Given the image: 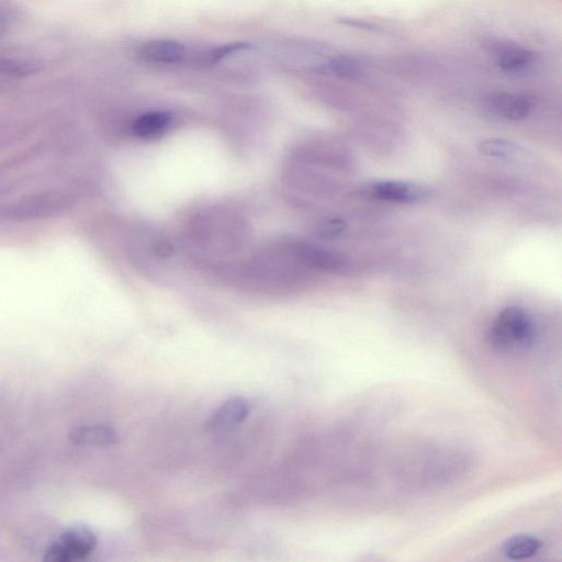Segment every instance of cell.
I'll return each instance as SVG.
<instances>
[{
  "label": "cell",
  "mask_w": 562,
  "mask_h": 562,
  "mask_svg": "<svg viewBox=\"0 0 562 562\" xmlns=\"http://www.w3.org/2000/svg\"><path fill=\"white\" fill-rule=\"evenodd\" d=\"M144 61L171 64L181 61L185 55L183 44L171 40H155L143 44L139 51Z\"/></svg>",
  "instance_id": "cell-8"
},
{
  "label": "cell",
  "mask_w": 562,
  "mask_h": 562,
  "mask_svg": "<svg viewBox=\"0 0 562 562\" xmlns=\"http://www.w3.org/2000/svg\"><path fill=\"white\" fill-rule=\"evenodd\" d=\"M535 325L528 314L516 307L502 310L491 324L488 339L494 350L516 353L527 350L535 340Z\"/></svg>",
  "instance_id": "cell-1"
},
{
  "label": "cell",
  "mask_w": 562,
  "mask_h": 562,
  "mask_svg": "<svg viewBox=\"0 0 562 562\" xmlns=\"http://www.w3.org/2000/svg\"><path fill=\"white\" fill-rule=\"evenodd\" d=\"M97 536L86 526L71 527L50 546L44 561L75 562L86 559L97 547Z\"/></svg>",
  "instance_id": "cell-2"
},
{
  "label": "cell",
  "mask_w": 562,
  "mask_h": 562,
  "mask_svg": "<svg viewBox=\"0 0 562 562\" xmlns=\"http://www.w3.org/2000/svg\"><path fill=\"white\" fill-rule=\"evenodd\" d=\"M542 543L531 535H515L503 545V554L511 560H526L538 554Z\"/></svg>",
  "instance_id": "cell-9"
},
{
  "label": "cell",
  "mask_w": 562,
  "mask_h": 562,
  "mask_svg": "<svg viewBox=\"0 0 562 562\" xmlns=\"http://www.w3.org/2000/svg\"><path fill=\"white\" fill-rule=\"evenodd\" d=\"M246 49H250L249 44L246 43L228 44V46L220 47L217 50L213 51L211 54V59L213 62L219 61L223 58H226V56L232 53L243 51Z\"/></svg>",
  "instance_id": "cell-15"
},
{
  "label": "cell",
  "mask_w": 562,
  "mask_h": 562,
  "mask_svg": "<svg viewBox=\"0 0 562 562\" xmlns=\"http://www.w3.org/2000/svg\"><path fill=\"white\" fill-rule=\"evenodd\" d=\"M485 103L493 115L512 121L526 118L532 110L530 99L510 93L490 94Z\"/></svg>",
  "instance_id": "cell-5"
},
{
  "label": "cell",
  "mask_w": 562,
  "mask_h": 562,
  "mask_svg": "<svg viewBox=\"0 0 562 562\" xmlns=\"http://www.w3.org/2000/svg\"><path fill=\"white\" fill-rule=\"evenodd\" d=\"M305 256L314 266L327 269V271L331 272L343 271L347 266V262L342 255L325 250L313 249V247H308V249L305 250Z\"/></svg>",
  "instance_id": "cell-13"
},
{
  "label": "cell",
  "mask_w": 562,
  "mask_h": 562,
  "mask_svg": "<svg viewBox=\"0 0 562 562\" xmlns=\"http://www.w3.org/2000/svg\"><path fill=\"white\" fill-rule=\"evenodd\" d=\"M521 149L515 143L503 139H487L479 144V152L483 156L498 160H512L519 155Z\"/></svg>",
  "instance_id": "cell-12"
},
{
  "label": "cell",
  "mask_w": 562,
  "mask_h": 562,
  "mask_svg": "<svg viewBox=\"0 0 562 562\" xmlns=\"http://www.w3.org/2000/svg\"><path fill=\"white\" fill-rule=\"evenodd\" d=\"M171 125V117L164 112H150L134 123V132L141 138H154L163 134Z\"/></svg>",
  "instance_id": "cell-11"
},
{
  "label": "cell",
  "mask_w": 562,
  "mask_h": 562,
  "mask_svg": "<svg viewBox=\"0 0 562 562\" xmlns=\"http://www.w3.org/2000/svg\"><path fill=\"white\" fill-rule=\"evenodd\" d=\"M346 222L340 219L330 220L322 226V233L325 235H336L345 231Z\"/></svg>",
  "instance_id": "cell-16"
},
{
  "label": "cell",
  "mask_w": 562,
  "mask_h": 562,
  "mask_svg": "<svg viewBox=\"0 0 562 562\" xmlns=\"http://www.w3.org/2000/svg\"><path fill=\"white\" fill-rule=\"evenodd\" d=\"M373 194L381 200L400 202V204H412L430 196L429 187L412 182L386 181L376 183Z\"/></svg>",
  "instance_id": "cell-4"
},
{
  "label": "cell",
  "mask_w": 562,
  "mask_h": 562,
  "mask_svg": "<svg viewBox=\"0 0 562 562\" xmlns=\"http://www.w3.org/2000/svg\"><path fill=\"white\" fill-rule=\"evenodd\" d=\"M250 411V403L244 398L230 399L212 414L207 422V430L212 432L231 430L242 424L249 417Z\"/></svg>",
  "instance_id": "cell-6"
},
{
  "label": "cell",
  "mask_w": 562,
  "mask_h": 562,
  "mask_svg": "<svg viewBox=\"0 0 562 562\" xmlns=\"http://www.w3.org/2000/svg\"><path fill=\"white\" fill-rule=\"evenodd\" d=\"M69 205V197L56 191H48L9 204L0 216L13 221L46 218L60 213Z\"/></svg>",
  "instance_id": "cell-3"
},
{
  "label": "cell",
  "mask_w": 562,
  "mask_h": 562,
  "mask_svg": "<svg viewBox=\"0 0 562 562\" xmlns=\"http://www.w3.org/2000/svg\"><path fill=\"white\" fill-rule=\"evenodd\" d=\"M70 441L81 447H104L118 443L119 435L108 425L78 426L71 431Z\"/></svg>",
  "instance_id": "cell-7"
},
{
  "label": "cell",
  "mask_w": 562,
  "mask_h": 562,
  "mask_svg": "<svg viewBox=\"0 0 562 562\" xmlns=\"http://www.w3.org/2000/svg\"><path fill=\"white\" fill-rule=\"evenodd\" d=\"M534 61V54L531 51L507 47L498 54V65L501 70L508 73H520L527 69Z\"/></svg>",
  "instance_id": "cell-10"
},
{
  "label": "cell",
  "mask_w": 562,
  "mask_h": 562,
  "mask_svg": "<svg viewBox=\"0 0 562 562\" xmlns=\"http://www.w3.org/2000/svg\"><path fill=\"white\" fill-rule=\"evenodd\" d=\"M330 69L336 76L345 80H355L364 73L365 67L355 56L339 55L330 61Z\"/></svg>",
  "instance_id": "cell-14"
}]
</instances>
